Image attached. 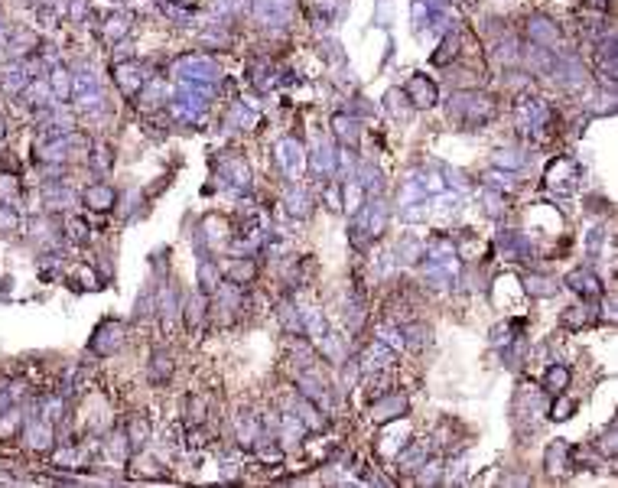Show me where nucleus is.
I'll return each mask as SVG.
<instances>
[{"label":"nucleus","instance_id":"1","mask_svg":"<svg viewBox=\"0 0 618 488\" xmlns=\"http://www.w3.org/2000/svg\"><path fill=\"white\" fill-rule=\"evenodd\" d=\"M120 336H124L120 322H104V326L94 332L92 348H94V352H101V355H108V352H114V348L120 346Z\"/></svg>","mask_w":618,"mask_h":488},{"label":"nucleus","instance_id":"7","mask_svg":"<svg viewBox=\"0 0 618 488\" xmlns=\"http://www.w3.org/2000/svg\"><path fill=\"white\" fill-rule=\"evenodd\" d=\"M128 433H130V446H144L147 439H150V423H147L144 417H134Z\"/></svg>","mask_w":618,"mask_h":488},{"label":"nucleus","instance_id":"11","mask_svg":"<svg viewBox=\"0 0 618 488\" xmlns=\"http://www.w3.org/2000/svg\"><path fill=\"white\" fill-rule=\"evenodd\" d=\"M573 410H576V401H569V397H560L557 404H553L550 417H553V420H567V417H569Z\"/></svg>","mask_w":618,"mask_h":488},{"label":"nucleus","instance_id":"4","mask_svg":"<svg viewBox=\"0 0 618 488\" xmlns=\"http://www.w3.org/2000/svg\"><path fill=\"white\" fill-rule=\"evenodd\" d=\"M410 94H414V98H416L420 104H424V108H426V104L436 102V88H433V85L426 82L424 75H416L414 82H410Z\"/></svg>","mask_w":618,"mask_h":488},{"label":"nucleus","instance_id":"8","mask_svg":"<svg viewBox=\"0 0 618 488\" xmlns=\"http://www.w3.org/2000/svg\"><path fill=\"white\" fill-rule=\"evenodd\" d=\"M569 283H573V290H579V293H586V296L599 293V280H595L593 274H573V277H569Z\"/></svg>","mask_w":618,"mask_h":488},{"label":"nucleus","instance_id":"14","mask_svg":"<svg viewBox=\"0 0 618 488\" xmlns=\"http://www.w3.org/2000/svg\"><path fill=\"white\" fill-rule=\"evenodd\" d=\"M436 475H440V463H430V465H426V472L420 475V482H424V485H430V482H436Z\"/></svg>","mask_w":618,"mask_h":488},{"label":"nucleus","instance_id":"9","mask_svg":"<svg viewBox=\"0 0 618 488\" xmlns=\"http://www.w3.org/2000/svg\"><path fill=\"white\" fill-rule=\"evenodd\" d=\"M170 374H173V362L166 358V355H156L150 362V378L153 381H170Z\"/></svg>","mask_w":618,"mask_h":488},{"label":"nucleus","instance_id":"6","mask_svg":"<svg viewBox=\"0 0 618 488\" xmlns=\"http://www.w3.org/2000/svg\"><path fill=\"white\" fill-rule=\"evenodd\" d=\"M543 384L550 387V391H563V387L569 384V368H563V365H550V371H547Z\"/></svg>","mask_w":618,"mask_h":488},{"label":"nucleus","instance_id":"13","mask_svg":"<svg viewBox=\"0 0 618 488\" xmlns=\"http://www.w3.org/2000/svg\"><path fill=\"white\" fill-rule=\"evenodd\" d=\"M583 312H586L583 306H573V310H567V312H563V326H569V329H573V326H583V322H586Z\"/></svg>","mask_w":618,"mask_h":488},{"label":"nucleus","instance_id":"2","mask_svg":"<svg viewBox=\"0 0 618 488\" xmlns=\"http://www.w3.org/2000/svg\"><path fill=\"white\" fill-rule=\"evenodd\" d=\"M404 410H407V401H404V397H384L381 404L371 410V417H374L378 423H384V420H394V417H397V413H404Z\"/></svg>","mask_w":618,"mask_h":488},{"label":"nucleus","instance_id":"15","mask_svg":"<svg viewBox=\"0 0 618 488\" xmlns=\"http://www.w3.org/2000/svg\"><path fill=\"white\" fill-rule=\"evenodd\" d=\"M593 4H602V0H593Z\"/></svg>","mask_w":618,"mask_h":488},{"label":"nucleus","instance_id":"5","mask_svg":"<svg viewBox=\"0 0 618 488\" xmlns=\"http://www.w3.org/2000/svg\"><path fill=\"white\" fill-rule=\"evenodd\" d=\"M424 459H426V446H420V443H414V446L407 449V453H400V459H397V465L404 472H414L416 465H424Z\"/></svg>","mask_w":618,"mask_h":488},{"label":"nucleus","instance_id":"10","mask_svg":"<svg viewBox=\"0 0 618 488\" xmlns=\"http://www.w3.org/2000/svg\"><path fill=\"white\" fill-rule=\"evenodd\" d=\"M524 283H527V290H531V293H537V296H547V293H553V290H557V286H553V280H540V277H527Z\"/></svg>","mask_w":618,"mask_h":488},{"label":"nucleus","instance_id":"3","mask_svg":"<svg viewBox=\"0 0 618 488\" xmlns=\"http://www.w3.org/2000/svg\"><path fill=\"white\" fill-rule=\"evenodd\" d=\"M85 205L94 212L111 209V189L108 185H92V189H85Z\"/></svg>","mask_w":618,"mask_h":488},{"label":"nucleus","instance_id":"12","mask_svg":"<svg viewBox=\"0 0 618 488\" xmlns=\"http://www.w3.org/2000/svg\"><path fill=\"white\" fill-rule=\"evenodd\" d=\"M17 225H20L17 212L10 209V205H0V231H13Z\"/></svg>","mask_w":618,"mask_h":488}]
</instances>
